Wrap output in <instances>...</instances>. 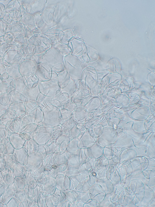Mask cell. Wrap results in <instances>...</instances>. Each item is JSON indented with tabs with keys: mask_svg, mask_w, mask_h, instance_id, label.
I'll use <instances>...</instances> for the list:
<instances>
[{
	"mask_svg": "<svg viewBox=\"0 0 155 207\" xmlns=\"http://www.w3.org/2000/svg\"><path fill=\"white\" fill-rule=\"evenodd\" d=\"M19 201L15 197H13L12 199L7 204L8 207H17Z\"/></svg>",
	"mask_w": 155,
	"mask_h": 207,
	"instance_id": "6da1fadb",
	"label": "cell"
}]
</instances>
